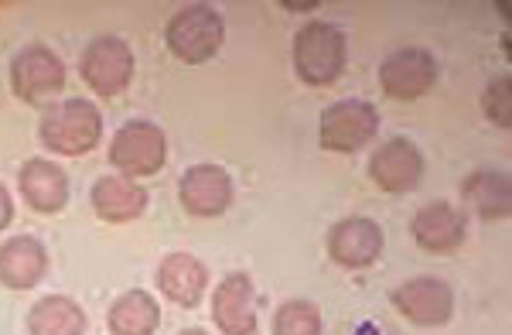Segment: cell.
<instances>
[{
	"label": "cell",
	"instance_id": "obj_15",
	"mask_svg": "<svg viewBox=\"0 0 512 335\" xmlns=\"http://www.w3.org/2000/svg\"><path fill=\"white\" fill-rule=\"evenodd\" d=\"M48 253L35 236H14L0 247V284L11 291H28L45 277Z\"/></svg>",
	"mask_w": 512,
	"mask_h": 335
},
{
	"label": "cell",
	"instance_id": "obj_19",
	"mask_svg": "<svg viewBox=\"0 0 512 335\" xmlns=\"http://www.w3.org/2000/svg\"><path fill=\"white\" fill-rule=\"evenodd\" d=\"M106 325L113 335H154L161 325V308L147 291H127L113 301Z\"/></svg>",
	"mask_w": 512,
	"mask_h": 335
},
{
	"label": "cell",
	"instance_id": "obj_24",
	"mask_svg": "<svg viewBox=\"0 0 512 335\" xmlns=\"http://www.w3.org/2000/svg\"><path fill=\"white\" fill-rule=\"evenodd\" d=\"M11 219H14V202H11V195H7L4 185H0V230H4Z\"/></svg>",
	"mask_w": 512,
	"mask_h": 335
},
{
	"label": "cell",
	"instance_id": "obj_4",
	"mask_svg": "<svg viewBox=\"0 0 512 335\" xmlns=\"http://www.w3.org/2000/svg\"><path fill=\"white\" fill-rule=\"evenodd\" d=\"M110 161L113 168L123 171V178L158 175L164 161H168V137L151 120H130L113 134Z\"/></svg>",
	"mask_w": 512,
	"mask_h": 335
},
{
	"label": "cell",
	"instance_id": "obj_16",
	"mask_svg": "<svg viewBox=\"0 0 512 335\" xmlns=\"http://www.w3.org/2000/svg\"><path fill=\"white\" fill-rule=\"evenodd\" d=\"M158 284L164 298H171L181 308H195L205 294V284H209V271L192 253H171V257H164L158 271Z\"/></svg>",
	"mask_w": 512,
	"mask_h": 335
},
{
	"label": "cell",
	"instance_id": "obj_20",
	"mask_svg": "<svg viewBox=\"0 0 512 335\" xmlns=\"http://www.w3.org/2000/svg\"><path fill=\"white\" fill-rule=\"evenodd\" d=\"M28 335H86V315L65 294H48L31 308Z\"/></svg>",
	"mask_w": 512,
	"mask_h": 335
},
{
	"label": "cell",
	"instance_id": "obj_23",
	"mask_svg": "<svg viewBox=\"0 0 512 335\" xmlns=\"http://www.w3.org/2000/svg\"><path fill=\"white\" fill-rule=\"evenodd\" d=\"M482 110L492 124L499 127H512V79L509 76H499L485 86L482 93Z\"/></svg>",
	"mask_w": 512,
	"mask_h": 335
},
{
	"label": "cell",
	"instance_id": "obj_6",
	"mask_svg": "<svg viewBox=\"0 0 512 335\" xmlns=\"http://www.w3.org/2000/svg\"><path fill=\"white\" fill-rule=\"evenodd\" d=\"M379 130V113L376 106H369L366 100H342L335 106H328L321 113V147L338 154H352L359 151L362 144H369Z\"/></svg>",
	"mask_w": 512,
	"mask_h": 335
},
{
	"label": "cell",
	"instance_id": "obj_11",
	"mask_svg": "<svg viewBox=\"0 0 512 335\" xmlns=\"http://www.w3.org/2000/svg\"><path fill=\"white\" fill-rule=\"evenodd\" d=\"M369 175L383 192L403 195L414 192L424 178V154L417 151V144H410L407 137H393L390 144H383L369 161Z\"/></svg>",
	"mask_w": 512,
	"mask_h": 335
},
{
	"label": "cell",
	"instance_id": "obj_22",
	"mask_svg": "<svg viewBox=\"0 0 512 335\" xmlns=\"http://www.w3.org/2000/svg\"><path fill=\"white\" fill-rule=\"evenodd\" d=\"M274 335H321V312L311 301H287L274 315Z\"/></svg>",
	"mask_w": 512,
	"mask_h": 335
},
{
	"label": "cell",
	"instance_id": "obj_5",
	"mask_svg": "<svg viewBox=\"0 0 512 335\" xmlns=\"http://www.w3.org/2000/svg\"><path fill=\"white\" fill-rule=\"evenodd\" d=\"M79 72L99 96H120L134 79V52L117 35H99L82 52Z\"/></svg>",
	"mask_w": 512,
	"mask_h": 335
},
{
	"label": "cell",
	"instance_id": "obj_9",
	"mask_svg": "<svg viewBox=\"0 0 512 335\" xmlns=\"http://www.w3.org/2000/svg\"><path fill=\"white\" fill-rule=\"evenodd\" d=\"M178 199L185 212L202 219L222 216L233 202V178L226 175V168L219 165H195L181 175L178 182Z\"/></svg>",
	"mask_w": 512,
	"mask_h": 335
},
{
	"label": "cell",
	"instance_id": "obj_3",
	"mask_svg": "<svg viewBox=\"0 0 512 335\" xmlns=\"http://www.w3.org/2000/svg\"><path fill=\"white\" fill-rule=\"evenodd\" d=\"M345 65V35L325 21H311L294 38V69L308 86H328Z\"/></svg>",
	"mask_w": 512,
	"mask_h": 335
},
{
	"label": "cell",
	"instance_id": "obj_14",
	"mask_svg": "<svg viewBox=\"0 0 512 335\" xmlns=\"http://www.w3.org/2000/svg\"><path fill=\"white\" fill-rule=\"evenodd\" d=\"M410 230H414L417 247H424L427 253H451L465 240V216L448 202H431L417 212Z\"/></svg>",
	"mask_w": 512,
	"mask_h": 335
},
{
	"label": "cell",
	"instance_id": "obj_2",
	"mask_svg": "<svg viewBox=\"0 0 512 335\" xmlns=\"http://www.w3.org/2000/svg\"><path fill=\"white\" fill-rule=\"evenodd\" d=\"M164 42H168L171 55H178L188 65H202L219 52L226 42V21L219 18V11L205 4L181 7L175 18L168 21L164 31Z\"/></svg>",
	"mask_w": 512,
	"mask_h": 335
},
{
	"label": "cell",
	"instance_id": "obj_1",
	"mask_svg": "<svg viewBox=\"0 0 512 335\" xmlns=\"http://www.w3.org/2000/svg\"><path fill=\"white\" fill-rule=\"evenodd\" d=\"M99 137H103V117L89 100H65L41 120V144L65 158L89 154Z\"/></svg>",
	"mask_w": 512,
	"mask_h": 335
},
{
	"label": "cell",
	"instance_id": "obj_8",
	"mask_svg": "<svg viewBox=\"0 0 512 335\" xmlns=\"http://www.w3.org/2000/svg\"><path fill=\"white\" fill-rule=\"evenodd\" d=\"M11 86L21 100L38 103L65 86V65L45 45H31L18 52V59L11 62Z\"/></svg>",
	"mask_w": 512,
	"mask_h": 335
},
{
	"label": "cell",
	"instance_id": "obj_7",
	"mask_svg": "<svg viewBox=\"0 0 512 335\" xmlns=\"http://www.w3.org/2000/svg\"><path fill=\"white\" fill-rule=\"evenodd\" d=\"M437 83V62L424 48H400L379 69V86L393 100H417Z\"/></svg>",
	"mask_w": 512,
	"mask_h": 335
},
{
	"label": "cell",
	"instance_id": "obj_18",
	"mask_svg": "<svg viewBox=\"0 0 512 335\" xmlns=\"http://www.w3.org/2000/svg\"><path fill=\"white\" fill-rule=\"evenodd\" d=\"M147 206L144 189H137L134 178L123 175H106L93 185V209L106 223H130L137 219Z\"/></svg>",
	"mask_w": 512,
	"mask_h": 335
},
{
	"label": "cell",
	"instance_id": "obj_25",
	"mask_svg": "<svg viewBox=\"0 0 512 335\" xmlns=\"http://www.w3.org/2000/svg\"><path fill=\"white\" fill-rule=\"evenodd\" d=\"M284 7H287V11H311L315 4H284Z\"/></svg>",
	"mask_w": 512,
	"mask_h": 335
},
{
	"label": "cell",
	"instance_id": "obj_26",
	"mask_svg": "<svg viewBox=\"0 0 512 335\" xmlns=\"http://www.w3.org/2000/svg\"><path fill=\"white\" fill-rule=\"evenodd\" d=\"M181 335H205L202 329H188V332H181Z\"/></svg>",
	"mask_w": 512,
	"mask_h": 335
},
{
	"label": "cell",
	"instance_id": "obj_13",
	"mask_svg": "<svg viewBox=\"0 0 512 335\" xmlns=\"http://www.w3.org/2000/svg\"><path fill=\"white\" fill-rule=\"evenodd\" d=\"M212 318L222 335H253L256 332V291L246 274H229L212 298Z\"/></svg>",
	"mask_w": 512,
	"mask_h": 335
},
{
	"label": "cell",
	"instance_id": "obj_12",
	"mask_svg": "<svg viewBox=\"0 0 512 335\" xmlns=\"http://www.w3.org/2000/svg\"><path fill=\"white\" fill-rule=\"evenodd\" d=\"M328 253H332L335 264L352 267V271L369 267L383 253V230L366 216L342 219L332 230V236H328Z\"/></svg>",
	"mask_w": 512,
	"mask_h": 335
},
{
	"label": "cell",
	"instance_id": "obj_10",
	"mask_svg": "<svg viewBox=\"0 0 512 335\" xmlns=\"http://www.w3.org/2000/svg\"><path fill=\"white\" fill-rule=\"evenodd\" d=\"M393 305L403 318H410L414 325H444L454 312V291L437 277H414V281L400 284L393 291Z\"/></svg>",
	"mask_w": 512,
	"mask_h": 335
},
{
	"label": "cell",
	"instance_id": "obj_21",
	"mask_svg": "<svg viewBox=\"0 0 512 335\" xmlns=\"http://www.w3.org/2000/svg\"><path fill=\"white\" fill-rule=\"evenodd\" d=\"M465 195L472 199L482 219H506L512 209V185L509 175L495 168H478L465 182Z\"/></svg>",
	"mask_w": 512,
	"mask_h": 335
},
{
	"label": "cell",
	"instance_id": "obj_17",
	"mask_svg": "<svg viewBox=\"0 0 512 335\" xmlns=\"http://www.w3.org/2000/svg\"><path fill=\"white\" fill-rule=\"evenodd\" d=\"M21 195L28 199L31 209L38 212H59L69 199V178L65 171L55 165V161L45 158H31L28 165L21 168Z\"/></svg>",
	"mask_w": 512,
	"mask_h": 335
}]
</instances>
